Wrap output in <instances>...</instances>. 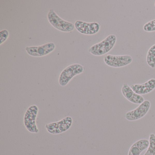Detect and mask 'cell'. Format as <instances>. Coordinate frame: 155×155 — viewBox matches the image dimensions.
<instances>
[{
    "label": "cell",
    "instance_id": "cell-1",
    "mask_svg": "<svg viewBox=\"0 0 155 155\" xmlns=\"http://www.w3.org/2000/svg\"><path fill=\"white\" fill-rule=\"evenodd\" d=\"M117 42V37L110 34L99 43L93 45L88 50V51L95 56H101L109 52L114 48Z\"/></svg>",
    "mask_w": 155,
    "mask_h": 155
},
{
    "label": "cell",
    "instance_id": "cell-2",
    "mask_svg": "<svg viewBox=\"0 0 155 155\" xmlns=\"http://www.w3.org/2000/svg\"><path fill=\"white\" fill-rule=\"evenodd\" d=\"M47 18L50 24L53 28L60 31L69 32L72 31L75 29L74 25L61 18L53 9L49 10Z\"/></svg>",
    "mask_w": 155,
    "mask_h": 155
},
{
    "label": "cell",
    "instance_id": "cell-3",
    "mask_svg": "<svg viewBox=\"0 0 155 155\" xmlns=\"http://www.w3.org/2000/svg\"><path fill=\"white\" fill-rule=\"evenodd\" d=\"M84 71V68L79 64H71L64 69L60 75L59 83L62 87H65L75 76L81 74Z\"/></svg>",
    "mask_w": 155,
    "mask_h": 155
},
{
    "label": "cell",
    "instance_id": "cell-4",
    "mask_svg": "<svg viewBox=\"0 0 155 155\" xmlns=\"http://www.w3.org/2000/svg\"><path fill=\"white\" fill-rule=\"evenodd\" d=\"M39 109L35 105H31L28 108L24 116V124L26 128L31 133H37L39 129L36 123V119Z\"/></svg>",
    "mask_w": 155,
    "mask_h": 155
},
{
    "label": "cell",
    "instance_id": "cell-5",
    "mask_svg": "<svg viewBox=\"0 0 155 155\" xmlns=\"http://www.w3.org/2000/svg\"><path fill=\"white\" fill-rule=\"evenodd\" d=\"M73 123L71 117L68 116L58 122L46 124L45 128L47 131L51 134H61L69 129Z\"/></svg>",
    "mask_w": 155,
    "mask_h": 155
},
{
    "label": "cell",
    "instance_id": "cell-6",
    "mask_svg": "<svg viewBox=\"0 0 155 155\" xmlns=\"http://www.w3.org/2000/svg\"><path fill=\"white\" fill-rule=\"evenodd\" d=\"M132 57L130 55H112L109 54L104 58V61L109 67L120 68L127 66L132 62Z\"/></svg>",
    "mask_w": 155,
    "mask_h": 155
},
{
    "label": "cell",
    "instance_id": "cell-7",
    "mask_svg": "<svg viewBox=\"0 0 155 155\" xmlns=\"http://www.w3.org/2000/svg\"><path fill=\"white\" fill-rule=\"evenodd\" d=\"M55 43L50 42L41 46L27 47L25 50L31 57H41L48 55L55 49Z\"/></svg>",
    "mask_w": 155,
    "mask_h": 155
},
{
    "label": "cell",
    "instance_id": "cell-8",
    "mask_svg": "<svg viewBox=\"0 0 155 155\" xmlns=\"http://www.w3.org/2000/svg\"><path fill=\"white\" fill-rule=\"evenodd\" d=\"M150 103L148 100H145L137 107L133 110L128 111L125 114V118L129 121L138 120L145 117L150 109Z\"/></svg>",
    "mask_w": 155,
    "mask_h": 155
},
{
    "label": "cell",
    "instance_id": "cell-9",
    "mask_svg": "<svg viewBox=\"0 0 155 155\" xmlns=\"http://www.w3.org/2000/svg\"><path fill=\"white\" fill-rule=\"evenodd\" d=\"M75 28L78 32L85 35H94L99 32L101 25L97 22H86L81 21L75 22Z\"/></svg>",
    "mask_w": 155,
    "mask_h": 155
},
{
    "label": "cell",
    "instance_id": "cell-10",
    "mask_svg": "<svg viewBox=\"0 0 155 155\" xmlns=\"http://www.w3.org/2000/svg\"><path fill=\"white\" fill-rule=\"evenodd\" d=\"M121 93L125 98L133 104L140 105L145 101L142 96L134 92L127 83L123 84L121 87Z\"/></svg>",
    "mask_w": 155,
    "mask_h": 155
},
{
    "label": "cell",
    "instance_id": "cell-11",
    "mask_svg": "<svg viewBox=\"0 0 155 155\" xmlns=\"http://www.w3.org/2000/svg\"><path fill=\"white\" fill-rule=\"evenodd\" d=\"M130 87L134 92L139 95L148 94L155 89V79H150L143 84H133Z\"/></svg>",
    "mask_w": 155,
    "mask_h": 155
},
{
    "label": "cell",
    "instance_id": "cell-12",
    "mask_svg": "<svg viewBox=\"0 0 155 155\" xmlns=\"http://www.w3.org/2000/svg\"><path fill=\"white\" fill-rule=\"evenodd\" d=\"M149 141L146 139L140 140L135 142L130 149L128 155H140L143 150L148 148Z\"/></svg>",
    "mask_w": 155,
    "mask_h": 155
},
{
    "label": "cell",
    "instance_id": "cell-13",
    "mask_svg": "<svg viewBox=\"0 0 155 155\" xmlns=\"http://www.w3.org/2000/svg\"><path fill=\"white\" fill-rule=\"evenodd\" d=\"M147 65L152 68H155V44L151 46L148 51L147 55Z\"/></svg>",
    "mask_w": 155,
    "mask_h": 155
},
{
    "label": "cell",
    "instance_id": "cell-14",
    "mask_svg": "<svg viewBox=\"0 0 155 155\" xmlns=\"http://www.w3.org/2000/svg\"><path fill=\"white\" fill-rule=\"evenodd\" d=\"M149 145L144 155H155V135L150 134L149 136Z\"/></svg>",
    "mask_w": 155,
    "mask_h": 155
},
{
    "label": "cell",
    "instance_id": "cell-15",
    "mask_svg": "<svg viewBox=\"0 0 155 155\" xmlns=\"http://www.w3.org/2000/svg\"><path fill=\"white\" fill-rule=\"evenodd\" d=\"M143 30L146 32L155 31V19L146 23L143 26Z\"/></svg>",
    "mask_w": 155,
    "mask_h": 155
},
{
    "label": "cell",
    "instance_id": "cell-16",
    "mask_svg": "<svg viewBox=\"0 0 155 155\" xmlns=\"http://www.w3.org/2000/svg\"><path fill=\"white\" fill-rule=\"evenodd\" d=\"M9 36V33L7 30L4 29L0 31V45L6 41Z\"/></svg>",
    "mask_w": 155,
    "mask_h": 155
},
{
    "label": "cell",
    "instance_id": "cell-17",
    "mask_svg": "<svg viewBox=\"0 0 155 155\" xmlns=\"http://www.w3.org/2000/svg\"><path fill=\"white\" fill-rule=\"evenodd\" d=\"M154 8H155V4H154Z\"/></svg>",
    "mask_w": 155,
    "mask_h": 155
}]
</instances>
